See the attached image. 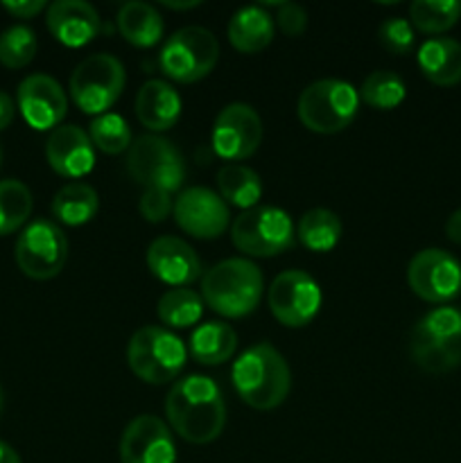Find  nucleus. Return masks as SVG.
<instances>
[{"label":"nucleus","instance_id":"obj_1","mask_svg":"<svg viewBox=\"0 0 461 463\" xmlns=\"http://www.w3.org/2000/svg\"><path fill=\"white\" fill-rule=\"evenodd\" d=\"M170 428L194 446L212 443L226 425V402L220 384L208 375H185L165 398Z\"/></svg>","mask_w":461,"mask_h":463},{"label":"nucleus","instance_id":"obj_2","mask_svg":"<svg viewBox=\"0 0 461 463\" xmlns=\"http://www.w3.org/2000/svg\"><path fill=\"white\" fill-rule=\"evenodd\" d=\"M235 393L244 405L269 411L283 405L292 389V371L271 344L260 342L244 351L230 371Z\"/></svg>","mask_w":461,"mask_h":463},{"label":"nucleus","instance_id":"obj_3","mask_svg":"<svg viewBox=\"0 0 461 463\" xmlns=\"http://www.w3.org/2000/svg\"><path fill=\"white\" fill-rule=\"evenodd\" d=\"M265 280L249 258H229L202 276V298L212 312L226 319L251 315L262 301Z\"/></svg>","mask_w":461,"mask_h":463},{"label":"nucleus","instance_id":"obj_4","mask_svg":"<svg viewBox=\"0 0 461 463\" xmlns=\"http://www.w3.org/2000/svg\"><path fill=\"white\" fill-rule=\"evenodd\" d=\"M411 360L425 373L441 375L461 366V310L441 306L420 317L411 330Z\"/></svg>","mask_w":461,"mask_h":463},{"label":"nucleus","instance_id":"obj_5","mask_svg":"<svg viewBox=\"0 0 461 463\" xmlns=\"http://www.w3.org/2000/svg\"><path fill=\"white\" fill-rule=\"evenodd\" d=\"M185 360V344L161 326H145L136 330L127 346L131 371L147 384H167L176 380L183 371Z\"/></svg>","mask_w":461,"mask_h":463},{"label":"nucleus","instance_id":"obj_6","mask_svg":"<svg viewBox=\"0 0 461 463\" xmlns=\"http://www.w3.org/2000/svg\"><path fill=\"white\" fill-rule=\"evenodd\" d=\"M360 93L343 80H319L307 86L296 102L298 120L315 134H339L357 116Z\"/></svg>","mask_w":461,"mask_h":463},{"label":"nucleus","instance_id":"obj_7","mask_svg":"<svg viewBox=\"0 0 461 463\" xmlns=\"http://www.w3.org/2000/svg\"><path fill=\"white\" fill-rule=\"evenodd\" d=\"M220 59V43L211 30L188 25L176 30L158 52V66L167 80L176 84H193L212 72Z\"/></svg>","mask_w":461,"mask_h":463},{"label":"nucleus","instance_id":"obj_8","mask_svg":"<svg viewBox=\"0 0 461 463\" xmlns=\"http://www.w3.org/2000/svg\"><path fill=\"white\" fill-rule=\"evenodd\" d=\"M296 229L278 206H256L242 211L230 224V240L235 249L251 258H271L294 247Z\"/></svg>","mask_w":461,"mask_h":463},{"label":"nucleus","instance_id":"obj_9","mask_svg":"<svg viewBox=\"0 0 461 463\" xmlns=\"http://www.w3.org/2000/svg\"><path fill=\"white\" fill-rule=\"evenodd\" d=\"M125 66L118 57L98 52L86 57L71 75V98L86 116H102L125 89Z\"/></svg>","mask_w":461,"mask_h":463},{"label":"nucleus","instance_id":"obj_10","mask_svg":"<svg viewBox=\"0 0 461 463\" xmlns=\"http://www.w3.org/2000/svg\"><path fill=\"white\" fill-rule=\"evenodd\" d=\"M127 170L143 188H161L174 194L185 181V161L172 140L145 134L127 149Z\"/></svg>","mask_w":461,"mask_h":463},{"label":"nucleus","instance_id":"obj_11","mask_svg":"<svg viewBox=\"0 0 461 463\" xmlns=\"http://www.w3.org/2000/svg\"><path fill=\"white\" fill-rule=\"evenodd\" d=\"M14 258L27 279L50 280L66 265L68 240L54 222L34 220L18 235Z\"/></svg>","mask_w":461,"mask_h":463},{"label":"nucleus","instance_id":"obj_12","mask_svg":"<svg viewBox=\"0 0 461 463\" xmlns=\"http://www.w3.org/2000/svg\"><path fill=\"white\" fill-rule=\"evenodd\" d=\"M267 303L276 319L289 328H303L319 315L324 294L307 271L287 269L276 276L267 292Z\"/></svg>","mask_w":461,"mask_h":463},{"label":"nucleus","instance_id":"obj_13","mask_svg":"<svg viewBox=\"0 0 461 463\" xmlns=\"http://www.w3.org/2000/svg\"><path fill=\"white\" fill-rule=\"evenodd\" d=\"M411 292L428 303H447L461 294V262L446 249H423L407 267Z\"/></svg>","mask_w":461,"mask_h":463},{"label":"nucleus","instance_id":"obj_14","mask_svg":"<svg viewBox=\"0 0 461 463\" xmlns=\"http://www.w3.org/2000/svg\"><path fill=\"white\" fill-rule=\"evenodd\" d=\"M212 149L224 161H247L262 143V120L251 104L230 102L217 113L211 136Z\"/></svg>","mask_w":461,"mask_h":463},{"label":"nucleus","instance_id":"obj_15","mask_svg":"<svg viewBox=\"0 0 461 463\" xmlns=\"http://www.w3.org/2000/svg\"><path fill=\"white\" fill-rule=\"evenodd\" d=\"M176 226L197 240H215L226 233L230 224L229 203L203 185H193L174 199Z\"/></svg>","mask_w":461,"mask_h":463},{"label":"nucleus","instance_id":"obj_16","mask_svg":"<svg viewBox=\"0 0 461 463\" xmlns=\"http://www.w3.org/2000/svg\"><path fill=\"white\" fill-rule=\"evenodd\" d=\"M16 109L23 120L36 131H52L61 125L68 111L66 90L54 77L34 72L18 84Z\"/></svg>","mask_w":461,"mask_h":463},{"label":"nucleus","instance_id":"obj_17","mask_svg":"<svg viewBox=\"0 0 461 463\" xmlns=\"http://www.w3.org/2000/svg\"><path fill=\"white\" fill-rule=\"evenodd\" d=\"M122 463H176L170 428L152 414L136 416L120 439Z\"/></svg>","mask_w":461,"mask_h":463},{"label":"nucleus","instance_id":"obj_18","mask_svg":"<svg viewBox=\"0 0 461 463\" xmlns=\"http://www.w3.org/2000/svg\"><path fill=\"white\" fill-rule=\"evenodd\" d=\"M147 267L154 279L170 288H185L203 276L197 251L174 235L156 238L147 249Z\"/></svg>","mask_w":461,"mask_h":463},{"label":"nucleus","instance_id":"obj_19","mask_svg":"<svg viewBox=\"0 0 461 463\" xmlns=\"http://www.w3.org/2000/svg\"><path fill=\"white\" fill-rule=\"evenodd\" d=\"M45 158L63 179H81L95 167V147L89 131L77 125H59L45 140Z\"/></svg>","mask_w":461,"mask_h":463},{"label":"nucleus","instance_id":"obj_20","mask_svg":"<svg viewBox=\"0 0 461 463\" xmlns=\"http://www.w3.org/2000/svg\"><path fill=\"white\" fill-rule=\"evenodd\" d=\"M45 25L50 34L66 48L90 43L102 30L98 9L84 0H57L45 9Z\"/></svg>","mask_w":461,"mask_h":463},{"label":"nucleus","instance_id":"obj_21","mask_svg":"<svg viewBox=\"0 0 461 463\" xmlns=\"http://www.w3.org/2000/svg\"><path fill=\"white\" fill-rule=\"evenodd\" d=\"M136 118L149 131L172 129L181 118V95L163 80H149L136 95Z\"/></svg>","mask_w":461,"mask_h":463},{"label":"nucleus","instance_id":"obj_22","mask_svg":"<svg viewBox=\"0 0 461 463\" xmlns=\"http://www.w3.org/2000/svg\"><path fill=\"white\" fill-rule=\"evenodd\" d=\"M276 21L262 5H247L230 16L226 34L238 52L253 54L274 41Z\"/></svg>","mask_w":461,"mask_h":463},{"label":"nucleus","instance_id":"obj_23","mask_svg":"<svg viewBox=\"0 0 461 463\" xmlns=\"http://www.w3.org/2000/svg\"><path fill=\"white\" fill-rule=\"evenodd\" d=\"M419 68L437 86H455L461 81V43L450 36H434L419 48Z\"/></svg>","mask_w":461,"mask_h":463},{"label":"nucleus","instance_id":"obj_24","mask_svg":"<svg viewBox=\"0 0 461 463\" xmlns=\"http://www.w3.org/2000/svg\"><path fill=\"white\" fill-rule=\"evenodd\" d=\"M118 30L136 48H154L163 36V16L149 3L131 0L118 9Z\"/></svg>","mask_w":461,"mask_h":463},{"label":"nucleus","instance_id":"obj_25","mask_svg":"<svg viewBox=\"0 0 461 463\" xmlns=\"http://www.w3.org/2000/svg\"><path fill=\"white\" fill-rule=\"evenodd\" d=\"M238 348V335L224 321H208L190 335V355L203 366L224 364Z\"/></svg>","mask_w":461,"mask_h":463},{"label":"nucleus","instance_id":"obj_26","mask_svg":"<svg viewBox=\"0 0 461 463\" xmlns=\"http://www.w3.org/2000/svg\"><path fill=\"white\" fill-rule=\"evenodd\" d=\"M217 188L220 197L235 208H256L262 199V181L256 170L238 163H229L217 172Z\"/></svg>","mask_w":461,"mask_h":463},{"label":"nucleus","instance_id":"obj_27","mask_svg":"<svg viewBox=\"0 0 461 463\" xmlns=\"http://www.w3.org/2000/svg\"><path fill=\"white\" fill-rule=\"evenodd\" d=\"M99 211V197L93 185L66 184L52 199L54 220L66 226H81L93 220Z\"/></svg>","mask_w":461,"mask_h":463},{"label":"nucleus","instance_id":"obj_28","mask_svg":"<svg viewBox=\"0 0 461 463\" xmlns=\"http://www.w3.org/2000/svg\"><path fill=\"white\" fill-rule=\"evenodd\" d=\"M296 238L315 253L333 251L342 240V220L328 208H312L298 220Z\"/></svg>","mask_w":461,"mask_h":463},{"label":"nucleus","instance_id":"obj_29","mask_svg":"<svg viewBox=\"0 0 461 463\" xmlns=\"http://www.w3.org/2000/svg\"><path fill=\"white\" fill-rule=\"evenodd\" d=\"M203 298L194 289L188 288H174L167 289L161 298H158V319L170 328H190L197 324L203 315Z\"/></svg>","mask_w":461,"mask_h":463},{"label":"nucleus","instance_id":"obj_30","mask_svg":"<svg viewBox=\"0 0 461 463\" xmlns=\"http://www.w3.org/2000/svg\"><path fill=\"white\" fill-rule=\"evenodd\" d=\"M32 208H34V199L23 181H0V238L23 229L30 220Z\"/></svg>","mask_w":461,"mask_h":463},{"label":"nucleus","instance_id":"obj_31","mask_svg":"<svg viewBox=\"0 0 461 463\" xmlns=\"http://www.w3.org/2000/svg\"><path fill=\"white\" fill-rule=\"evenodd\" d=\"M411 25L425 34H441L455 27L461 18L459 0H416L409 5Z\"/></svg>","mask_w":461,"mask_h":463},{"label":"nucleus","instance_id":"obj_32","mask_svg":"<svg viewBox=\"0 0 461 463\" xmlns=\"http://www.w3.org/2000/svg\"><path fill=\"white\" fill-rule=\"evenodd\" d=\"M407 98V86L402 77L393 71H375L364 80L360 89V99L378 111H391L400 107Z\"/></svg>","mask_w":461,"mask_h":463},{"label":"nucleus","instance_id":"obj_33","mask_svg":"<svg viewBox=\"0 0 461 463\" xmlns=\"http://www.w3.org/2000/svg\"><path fill=\"white\" fill-rule=\"evenodd\" d=\"M89 138L93 147L104 154H111V156L127 152L134 143L129 122L118 113H102V116L93 118V122L89 125Z\"/></svg>","mask_w":461,"mask_h":463},{"label":"nucleus","instance_id":"obj_34","mask_svg":"<svg viewBox=\"0 0 461 463\" xmlns=\"http://www.w3.org/2000/svg\"><path fill=\"white\" fill-rule=\"evenodd\" d=\"M39 41L32 27L27 25H12L0 34V63L5 68H25L36 57Z\"/></svg>","mask_w":461,"mask_h":463},{"label":"nucleus","instance_id":"obj_35","mask_svg":"<svg viewBox=\"0 0 461 463\" xmlns=\"http://www.w3.org/2000/svg\"><path fill=\"white\" fill-rule=\"evenodd\" d=\"M378 39L380 43H382V48L393 54H409L416 43L414 27H411V23L407 21V18L400 16L387 18V21L380 25Z\"/></svg>","mask_w":461,"mask_h":463},{"label":"nucleus","instance_id":"obj_36","mask_svg":"<svg viewBox=\"0 0 461 463\" xmlns=\"http://www.w3.org/2000/svg\"><path fill=\"white\" fill-rule=\"evenodd\" d=\"M138 208L145 220L152 222V224H158V222L172 215V211H174V199H172V193H167V190L145 188Z\"/></svg>","mask_w":461,"mask_h":463},{"label":"nucleus","instance_id":"obj_37","mask_svg":"<svg viewBox=\"0 0 461 463\" xmlns=\"http://www.w3.org/2000/svg\"><path fill=\"white\" fill-rule=\"evenodd\" d=\"M274 21L287 36H301L307 27V12L296 3H278Z\"/></svg>","mask_w":461,"mask_h":463},{"label":"nucleus","instance_id":"obj_38","mask_svg":"<svg viewBox=\"0 0 461 463\" xmlns=\"http://www.w3.org/2000/svg\"><path fill=\"white\" fill-rule=\"evenodd\" d=\"M3 9L7 14H12L14 18H34L36 14H41L43 9H48V5L43 0H3Z\"/></svg>","mask_w":461,"mask_h":463},{"label":"nucleus","instance_id":"obj_39","mask_svg":"<svg viewBox=\"0 0 461 463\" xmlns=\"http://www.w3.org/2000/svg\"><path fill=\"white\" fill-rule=\"evenodd\" d=\"M14 113H16V104H14V99L5 90H0V131H5L12 125Z\"/></svg>","mask_w":461,"mask_h":463},{"label":"nucleus","instance_id":"obj_40","mask_svg":"<svg viewBox=\"0 0 461 463\" xmlns=\"http://www.w3.org/2000/svg\"><path fill=\"white\" fill-rule=\"evenodd\" d=\"M446 235L452 240V242L461 244V208H456L446 222Z\"/></svg>","mask_w":461,"mask_h":463},{"label":"nucleus","instance_id":"obj_41","mask_svg":"<svg viewBox=\"0 0 461 463\" xmlns=\"http://www.w3.org/2000/svg\"><path fill=\"white\" fill-rule=\"evenodd\" d=\"M0 463H23L21 457H18V452L14 450L9 443L0 441Z\"/></svg>","mask_w":461,"mask_h":463},{"label":"nucleus","instance_id":"obj_42","mask_svg":"<svg viewBox=\"0 0 461 463\" xmlns=\"http://www.w3.org/2000/svg\"><path fill=\"white\" fill-rule=\"evenodd\" d=\"M165 5L167 9H176V12H185V9H194V7H199V0H188V3H172V0H165Z\"/></svg>","mask_w":461,"mask_h":463},{"label":"nucleus","instance_id":"obj_43","mask_svg":"<svg viewBox=\"0 0 461 463\" xmlns=\"http://www.w3.org/2000/svg\"><path fill=\"white\" fill-rule=\"evenodd\" d=\"M3 405H5V393L3 389H0V411H3Z\"/></svg>","mask_w":461,"mask_h":463},{"label":"nucleus","instance_id":"obj_44","mask_svg":"<svg viewBox=\"0 0 461 463\" xmlns=\"http://www.w3.org/2000/svg\"><path fill=\"white\" fill-rule=\"evenodd\" d=\"M0 165H3V147H0Z\"/></svg>","mask_w":461,"mask_h":463}]
</instances>
